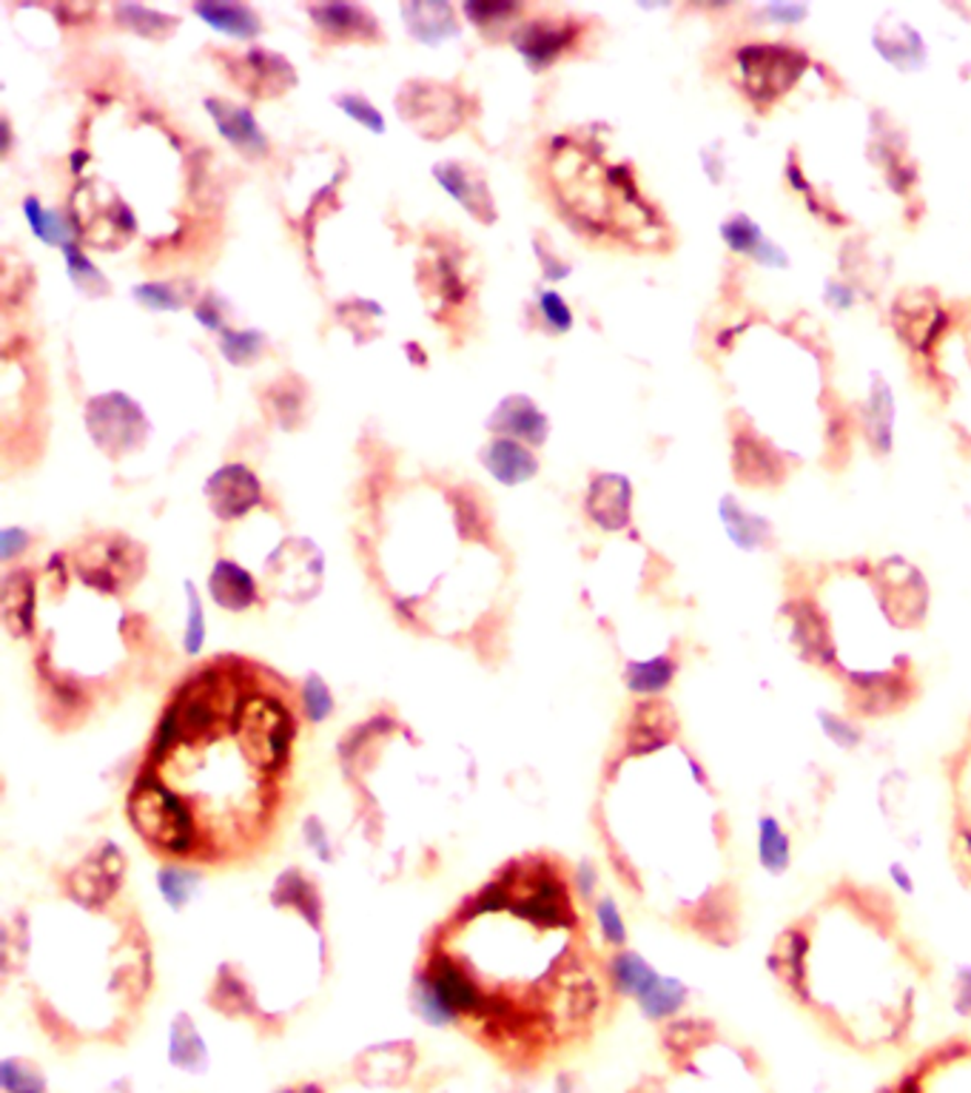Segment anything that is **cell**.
Returning <instances> with one entry per match:
<instances>
[{
  "instance_id": "cell-23",
  "label": "cell",
  "mask_w": 971,
  "mask_h": 1093,
  "mask_svg": "<svg viewBox=\"0 0 971 1093\" xmlns=\"http://www.w3.org/2000/svg\"><path fill=\"white\" fill-rule=\"evenodd\" d=\"M63 254H66V263H69V274H71V279H75L77 288H84V291H89L91 297H95V294H106V291H109V285H106V279L100 277V271L95 268V265H91L84 254H80V249H77V245H63Z\"/></svg>"
},
{
  "instance_id": "cell-26",
  "label": "cell",
  "mask_w": 971,
  "mask_h": 1093,
  "mask_svg": "<svg viewBox=\"0 0 971 1093\" xmlns=\"http://www.w3.org/2000/svg\"><path fill=\"white\" fill-rule=\"evenodd\" d=\"M333 103L340 106L345 114H351L356 123H362L365 129H371V132H376V134L385 132V120H382V114L368 103V100L362 98V95H351V91H347V95H336V98H333Z\"/></svg>"
},
{
  "instance_id": "cell-30",
  "label": "cell",
  "mask_w": 971,
  "mask_h": 1093,
  "mask_svg": "<svg viewBox=\"0 0 971 1093\" xmlns=\"http://www.w3.org/2000/svg\"><path fill=\"white\" fill-rule=\"evenodd\" d=\"M186 587H188V604H191L186 647H188V652H197L202 644V636H206V627H202V607H200V598H197V593H195V584H186Z\"/></svg>"
},
{
  "instance_id": "cell-6",
  "label": "cell",
  "mask_w": 971,
  "mask_h": 1093,
  "mask_svg": "<svg viewBox=\"0 0 971 1093\" xmlns=\"http://www.w3.org/2000/svg\"><path fill=\"white\" fill-rule=\"evenodd\" d=\"M206 498L222 521L240 519L263 498L257 476L243 464H225L206 482Z\"/></svg>"
},
{
  "instance_id": "cell-13",
  "label": "cell",
  "mask_w": 971,
  "mask_h": 1093,
  "mask_svg": "<svg viewBox=\"0 0 971 1093\" xmlns=\"http://www.w3.org/2000/svg\"><path fill=\"white\" fill-rule=\"evenodd\" d=\"M408 32L422 43H439L444 37L459 35L456 12L451 3H405L402 7Z\"/></svg>"
},
{
  "instance_id": "cell-4",
  "label": "cell",
  "mask_w": 971,
  "mask_h": 1093,
  "mask_svg": "<svg viewBox=\"0 0 971 1093\" xmlns=\"http://www.w3.org/2000/svg\"><path fill=\"white\" fill-rule=\"evenodd\" d=\"M231 77L236 86H243L254 98H277L297 86V71L283 55L268 49H249L245 55L231 60Z\"/></svg>"
},
{
  "instance_id": "cell-27",
  "label": "cell",
  "mask_w": 971,
  "mask_h": 1093,
  "mask_svg": "<svg viewBox=\"0 0 971 1093\" xmlns=\"http://www.w3.org/2000/svg\"><path fill=\"white\" fill-rule=\"evenodd\" d=\"M174 285L177 283L140 285V288H134V297H137L140 302H146L148 308L177 311V308H183V305H186V297H183V291H174Z\"/></svg>"
},
{
  "instance_id": "cell-24",
  "label": "cell",
  "mask_w": 971,
  "mask_h": 1093,
  "mask_svg": "<svg viewBox=\"0 0 971 1093\" xmlns=\"http://www.w3.org/2000/svg\"><path fill=\"white\" fill-rule=\"evenodd\" d=\"M220 347L229 362H234V365H249V362H254L260 353H263L265 336L254 331H229Z\"/></svg>"
},
{
  "instance_id": "cell-21",
  "label": "cell",
  "mask_w": 971,
  "mask_h": 1093,
  "mask_svg": "<svg viewBox=\"0 0 971 1093\" xmlns=\"http://www.w3.org/2000/svg\"><path fill=\"white\" fill-rule=\"evenodd\" d=\"M157 883H161L163 888V897H166L174 908L186 906L188 897L197 892V874L188 872V869H180V865H166V869L157 874Z\"/></svg>"
},
{
  "instance_id": "cell-12",
  "label": "cell",
  "mask_w": 971,
  "mask_h": 1093,
  "mask_svg": "<svg viewBox=\"0 0 971 1093\" xmlns=\"http://www.w3.org/2000/svg\"><path fill=\"white\" fill-rule=\"evenodd\" d=\"M209 587L214 601L231 609V612H243L251 604H257V584H254L249 570H243L234 561H217Z\"/></svg>"
},
{
  "instance_id": "cell-16",
  "label": "cell",
  "mask_w": 971,
  "mask_h": 1093,
  "mask_svg": "<svg viewBox=\"0 0 971 1093\" xmlns=\"http://www.w3.org/2000/svg\"><path fill=\"white\" fill-rule=\"evenodd\" d=\"M195 12L217 32L234 37H257L263 32L260 14L243 3H195Z\"/></svg>"
},
{
  "instance_id": "cell-28",
  "label": "cell",
  "mask_w": 971,
  "mask_h": 1093,
  "mask_svg": "<svg viewBox=\"0 0 971 1093\" xmlns=\"http://www.w3.org/2000/svg\"><path fill=\"white\" fill-rule=\"evenodd\" d=\"M331 695H328V686L322 684V678L311 675L308 684L302 686V709L311 720H322L328 713H331Z\"/></svg>"
},
{
  "instance_id": "cell-1",
  "label": "cell",
  "mask_w": 971,
  "mask_h": 1093,
  "mask_svg": "<svg viewBox=\"0 0 971 1093\" xmlns=\"http://www.w3.org/2000/svg\"><path fill=\"white\" fill-rule=\"evenodd\" d=\"M886 1093H971V1039L935 1045Z\"/></svg>"
},
{
  "instance_id": "cell-19",
  "label": "cell",
  "mask_w": 971,
  "mask_h": 1093,
  "mask_svg": "<svg viewBox=\"0 0 971 1093\" xmlns=\"http://www.w3.org/2000/svg\"><path fill=\"white\" fill-rule=\"evenodd\" d=\"M172 1062L195 1073L202 1071V1066H206V1045H202V1039L197 1037V1031L191 1028L188 1017H180L177 1019V1025H174Z\"/></svg>"
},
{
  "instance_id": "cell-29",
  "label": "cell",
  "mask_w": 971,
  "mask_h": 1093,
  "mask_svg": "<svg viewBox=\"0 0 971 1093\" xmlns=\"http://www.w3.org/2000/svg\"><path fill=\"white\" fill-rule=\"evenodd\" d=\"M541 313H544V319H548L553 331H567L570 322H573V313H570L564 299L555 291L541 294Z\"/></svg>"
},
{
  "instance_id": "cell-17",
  "label": "cell",
  "mask_w": 971,
  "mask_h": 1093,
  "mask_svg": "<svg viewBox=\"0 0 971 1093\" xmlns=\"http://www.w3.org/2000/svg\"><path fill=\"white\" fill-rule=\"evenodd\" d=\"M114 14H118L120 26L132 29L137 35L154 37V41H163V37H168L177 29V18H172V14H161L146 7H134V3H120L114 9Z\"/></svg>"
},
{
  "instance_id": "cell-33",
  "label": "cell",
  "mask_w": 971,
  "mask_h": 1093,
  "mask_svg": "<svg viewBox=\"0 0 971 1093\" xmlns=\"http://www.w3.org/2000/svg\"><path fill=\"white\" fill-rule=\"evenodd\" d=\"M211 302H214V299L206 297L200 305H197V319H200V322L206 328H220V319L222 317H220V311H217V308Z\"/></svg>"
},
{
  "instance_id": "cell-20",
  "label": "cell",
  "mask_w": 971,
  "mask_h": 1093,
  "mask_svg": "<svg viewBox=\"0 0 971 1093\" xmlns=\"http://www.w3.org/2000/svg\"><path fill=\"white\" fill-rule=\"evenodd\" d=\"M0 1085L7 1093H46V1082L41 1073L21 1059H7L0 1066Z\"/></svg>"
},
{
  "instance_id": "cell-9",
  "label": "cell",
  "mask_w": 971,
  "mask_h": 1093,
  "mask_svg": "<svg viewBox=\"0 0 971 1093\" xmlns=\"http://www.w3.org/2000/svg\"><path fill=\"white\" fill-rule=\"evenodd\" d=\"M206 106H209L217 129H220L222 137L229 140L231 146L240 148V152L249 154V157H263V154L268 152V140H265V134L260 132L257 120L251 118L249 109L217 98L206 100Z\"/></svg>"
},
{
  "instance_id": "cell-11",
  "label": "cell",
  "mask_w": 971,
  "mask_h": 1093,
  "mask_svg": "<svg viewBox=\"0 0 971 1093\" xmlns=\"http://www.w3.org/2000/svg\"><path fill=\"white\" fill-rule=\"evenodd\" d=\"M482 464L493 476L499 478L501 485H521L528 478L536 476L539 462L525 444L514 442V439H493L485 450H482Z\"/></svg>"
},
{
  "instance_id": "cell-31",
  "label": "cell",
  "mask_w": 971,
  "mask_h": 1093,
  "mask_svg": "<svg viewBox=\"0 0 971 1093\" xmlns=\"http://www.w3.org/2000/svg\"><path fill=\"white\" fill-rule=\"evenodd\" d=\"M766 12H770L772 18H777V21H781V23H784V21L786 23H795V21H801V18H804V14H806V7H795V3H786V7H784V3H772V7L766 9Z\"/></svg>"
},
{
  "instance_id": "cell-18",
  "label": "cell",
  "mask_w": 971,
  "mask_h": 1093,
  "mask_svg": "<svg viewBox=\"0 0 971 1093\" xmlns=\"http://www.w3.org/2000/svg\"><path fill=\"white\" fill-rule=\"evenodd\" d=\"M627 482H625V476H598L596 478V485L591 487V516H596V512H602L604 510V516L598 519V525L602 527H621L627 521V510L630 507H625V505H613V496H618L621 490H627Z\"/></svg>"
},
{
  "instance_id": "cell-3",
  "label": "cell",
  "mask_w": 971,
  "mask_h": 1093,
  "mask_svg": "<svg viewBox=\"0 0 971 1093\" xmlns=\"http://www.w3.org/2000/svg\"><path fill=\"white\" fill-rule=\"evenodd\" d=\"M405 123H410L428 140H444L453 129L462 125V98L448 86L439 84H408L396 100Z\"/></svg>"
},
{
  "instance_id": "cell-7",
  "label": "cell",
  "mask_w": 971,
  "mask_h": 1093,
  "mask_svg": "<svg viewBox=\"0 0 971 1093\" xmlns=\"http://www.w3.org/2000/svg\"><path fill=\"white\" fill-rule=\"evenodd\" d=\"M308 14L313 18L317 29L340 41H379L382 37L374 14L356 3H320V7H308Z\"/></svg>"
},
{
  "instance_id": "cell-2",
  "label": "cell",
  "mask_w": 971,
  "mask_h": 1093,
  "mask_svg": "<svg viewBox=\"0 0 971 1093\" xmlns=\"http://www.w3.org/2000/svg\"><path fill=\"white\" fill-rule=\"evenodd\" d=\"M743 69V84L750 89V95L763 100H772L777 95H784L801 71L806 69V55L795 52L781 43H755L747 46L738 55Z\"/></svg>"
},
{
  "instance_id": "cell-10",
  "label": "cell",
  "mask_w": 971,
  "mask_h": 1093,
  "mask_svg": "<svg viewBox=\"0 0 971 1093\" xmlns=\"http://www.w3.org/2000/svg\"><path fill=\"white\" fill-rule=\"evenodd\" d=\"M487 428L496 433H507V437L528 439L530 444H541L548 439L550 424L528 396H507L490 416Z\"/></svg>"
},
{
  "instance_id": "cell-34",
  "label": "cell",
  "mask_w": 971,
  "mask_h": 1093,
  "mask_svg": "<svg viewBox=\"0 0 971 1093\" xmlns=\"http://www.w3.org/2000/svg\"><path fill=\"white\" fill-rule=\"evenodd\" d=\"M279 1093H322V1091L317 1085H306V1088H299V1091H279Z\"/></svg>"
},
{
  "instance_id": "cell-15",
  "label": "cell",
  "mask_w": 971,
  "mask_h": 1093,
  "mask_svg": "<svg viewBox=\"0 0 971 1093\" xmlns=\"http://www.w3.org/2000/svg\"><path fill=\"white\" fill-rule=\"evenodd\" d=\"M721 234L729 243V249L738 251V254H755L761 263L777 265V268L786 265L784 251L777 249V245H772L747 214H736L732 220L724 222Z\"/></svg>"
},
{
  "instance_id": "cell-22",
  "label": "cell",
  "mask_w": 971,
  "mask_h": 1093,
  "mask_svg": "<svg viewBox=\"0 0 971 1093\" xmlns=\"http://www.w3.org/2000/svg\"><path fill=\"white\" fill-rule=\"evenodd\" d=\"M26 217H29V222H32L35 234L41 236V240H46V243L57 245V243H66V240H69V234H71L69 225H66V222L60 220V214H55V211H43V208L37 206L35 197H29L26 200Z\"/></svg>"
},
{
  "instance_id": "cell-5",
  "label": "cell",
  "mask_w": 971,
  "mask_h": 1093,
  "mask_svg": "<svg viewBox=\"0 0 971 1093\" xmlns=\"http://www.w3.org/2000/svg\"><path fill=\"white\" fill-rule=\"evenodd\" d=\"M578 26L573 21H550V18H533V21L521 23L514 32V46L525 60L530 63V69L541 71L553 66L559 55L573 46L576 41Z\"/></svg>"
},
{
  "instance_id": "cell-25",
  "label": "cell",
  "mask_w": 971,
  "mask_h": 1093,
  "mask_svg": "<svg viewBox=\"0 0 971 1093\" xmlns=\"http://www.w3.org/2000/svg\"><path fill=\"white\" fill-rule=\"evenodd\" d=\"M462 12L471 18L473 23L479 29H490V26H505L521 12L519 3H465Z\"/></svg>"
},
{
  "instance_id": "cell-8",
  "label": "cell",
  "mask_w": 971,
  "mask_h": 1093,
  "mask_svg": "<svg viewBox=\"0 0 971 1093\" xmlns=\"http://www.w3.org/2000/svg\"><path fill=\"white\" fill-rule=\"evenodd\" d=\"M433 174H437V180L442 183L444 191H451V195L456 197L473 217H479L482 222L496 220V208H493L490 191H487L485 180H482L479 174L473 172L471 166L456 163V159H448V163L433 166Z\"/></svg>"
},
{
  "instance_id": "cell-32",
  "label": "cell",
  "mask_w": 971,
  "mask_h": 1093,
  "mask_svg": "<svg viewBox=\"0 0 971 1093\" xmlns=\"http://www.w3.org/2000/svg\"><path fill=\"white\" fill-rule=\"evenodd\" d=\"M23 544H26V533L23 530H3V561L12 559L14 553H21Z\"/></svg>"
},
{
  "instance_id": "cell-14",
  "label": "cell",
  "mask_w": 971,
  "mask_h": 1093,
  "mask_svg": "<svg viewBox=\"0 0 971 1093\" xmlns=\"http://www.w3.org/2000/svg\"><path fill=\"white\" fill-rule=\"evenodd\" d=\"M32 604H35L32 575L26 570L9 573L3 578V621L18 638L32 632Z\"/></svg>"
}]
</instances>
